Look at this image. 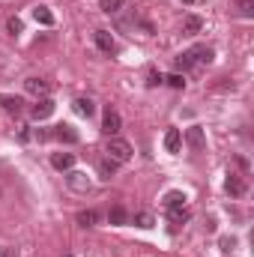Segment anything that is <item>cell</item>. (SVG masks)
<instances>
[{"mask_svg": "<svg viewBox=\"0 0 254 257\" xmlns=\"http://www.w3.org/2000/svg\"><path fill=\"white\" fill-rule=\"evenodd\" d=\"M105 153H108V159H114L117 165H126V162L132 159V144L123 141V138H108Z\"/></svg>", "mask_w": 254, "mask_h": 257, "instance_id": "1", "label": "cell"}, {"mask_svg": "<svg viewBox=\"0 0 254 257\" xmlns=\"http://www.w3.org/2000/svg\"><path fill=\"white\" fill-rule=\"evenodd\" d=\"M120 126H123V120H120V114L108 105L105 108V117H102V135H108V138H117L120 135Z\"/></svg>", "mask_w": 254, "mask_h": 257, "instance_id": "2", "label": "cell"}, {"mask_svg": "<svg viewBox=\"0 0 254 257\" xmlns=\"http://www.w3.org/2000/svg\"><path fill=\"white\" fill-rule=\"evenodd\" d=\"M54 108H57V105H54V99H48V96H45V99H39V102L30 108V117H33L36 123H42V120H48V117L54 114Z\"/></svg>", "mask_w": 254, "mask_h": 257, "instance_id": "3", "label": "cell"}, {"mask_svg": "<svg viewBox=\"0 0 254 257\" xmlns=\"http://www.w3.org/2000/svg\"><path fill=\"white\" fill-rule=\"evenodd\" d=\"M186 141H189L192 153H204V150H207V135H204V129H201V126L186 129Z\"/></svg>", "mask_w": 254, "mask_h": 257, "instance_id": "4", "label": "cell"}, {"mask_svg": "<svg viewBox=\"0 0 254 257\" xmlns=\"http://www.w3.org/2000/svg\"><path fill=\"white\" fill-rule=\"evenodd\" d=\"M66 183H69L72 192H90V186H93L84 171H66Z\"/></svg>", "mask_w": 254, "mask_h": 257, "instance_id": "5", "label": "cell"}, {"mask_svg": "<svg viewBox=\"0 0 254 257\" xmlns=\"http://www.w3.org/2000/svg\"><path fill=\"white\" fill-rule=\"evenodd\" d=\"M225 192H228L231 198H243V195L249 192V186H246V180H243L240 174H228V180H225Z\"/></svg>", "mask_w": 254, "mask_h": 257, "instance_id": "6", "label": "cell"}, {"mask_svg": "<svg viewBox=\"0 0 254 257\" xmlns=\"http://www.w3.org/2000/svg\"><path fill=\"white\" fill-rule=\"evenodd\" d=\"M213 54H216V51H213L210 45H195V48H189V51H186V57L192 60V66H195V63H210V60H213Z\"/></svg>", "mask_w": 254, "mask_h": 257, "instance_id": "7", "label": "cell"}, {"mask_svg": "<svg viewBox=\"0 0 254 257\" xmlns=\"http://www.w3.org/2000/svg\"><path fill=\"white\" fill-rule=\"evenodd\" d=\"M24 87H27V93L39 96V99H45V96L51 93V84H48L45 78H27V81H24Z\"/></svg>", "mask_w": 254, "mask_h": 257, "instance_id": "8", "label": "cell"}, {"mask_svg": "<svg viewBox=\"0 0 254 257\" xmlns=\"http://www.w3.org/2000/svg\"><path fill=\"white\" fill-rule=\"evenodd\" d=\"M96 45H99V51H105V54H114V51H117V42H114V36H111L108 30H96Z\"/></svg>", "mask_w": 254, "mask_h": 257, "instance_id": "9", "label": "cell"}, {"mask_svg": "<svg viewBox=\"0 0 254 257\" xmlns=\"http://www.w3.org/2000/svg\"><path fill=\"white\" fill-rule=\"evenodd\" d=\"M72 165H75V156L72 153H54L51 156V168L54 171H72Z\"/></svg>", "mask_w": 254, "mask_h": 257, "instance_id": "10", "label": "cell"}, {"mask_svg": "<svg viewBox=\"0 0 254 257\" xmlns=\"http://www.w3.org/2000/svg\"><path fill=\"white\" fill-rule=\"evenodd\" d=\"M180 147H183L180 129H168V132H165V150H168V153H180Z\"/></svg>", "mask_w": 254, "mask_h": 257, "instance_id": "11", "label": "cell"}, {"mask_svg": "<svg viewBox=\"0 0 254 257\" xmlns=\"http://www.w3.org/2000/svg\"><path fill=\"white\" fill-rule=\"evenodd\" d=\"M0 105H3L6 114H21L24 111V99H18V96H0Z\"/></svg>", "mask_w": 254, "mask_h": 257, "instance_id": "12", "label": "cell"}, {"mask_svg": "<svg viewBox=\"0 0 254 257\" xmlns=\"http://www.w3.org/2000/svg\"><path fill=\"white\" fill-rule=\"evenodd\" d=\"M54 138H57V141H63V144H78V132H75L72 126H66V123L54 129Z\"/></svg>", "mask_w": 254, "mask_h": 257, "instance_id": "13", "label": "cell"}, {"mask_svg": "<svg viewBox=\"0 0 254 257\" xmlns=\"http://www.w3.org/2000/svg\"><path fill=\"white\" fill-rule=\"evenodd\" d=\"M72 108H75V114H81V117H93V114H96V105H93L90 99H75Z\"/></svg>", "mask_w": 254, "mask_h": 257, "instance_id": "14", "label": "cell"}, {"mask_svg": "<svg viewBox=\"0 0 254 257\" xmlns=\"http://www.w3.org/2000/svg\"><path fill=\"white\" fill-rule=\"evenodd\" d=\"M117 168H120V165H117V162H114V159H102V162H99V168H96V171H99V177H102V180H111V177H114V174H117Z\"/></svg>", "mask_w": 254, "mask_h": 257, "instance_id": "15", "label": "cell"}, {"mask_svg": "<svg viewBox=\"0 0 254 257\" xmlns=\"http://www.w3.org/2000/svg\"><path fill=\"white\" fill-rule=\"evenodd\" d=\"M108 225H129V213L123 210V207H111V213H108Z\"/></svg>", "mask_w": 254, "mask_h": 257, "instance_id": "16", "label": "cell"}, {"mask_svg": "<svg viewBox=\"0 0 254 257\" xmlns=\"http://www.w3.org/2000/svg\"><path fill=\"white\" fill-rule=\"evenodd\" d=\"M33 18H36L42 27H51V24H54V15H51L48 6H36V9H33Z\"/></svg>", "mask_w": 254, "mask_h": 257, "instance_id": "17", "label": "cell"}, {"mask_svg": "<svg viewBox=\"0 0 254 257\" xmlns=\"http://www.w3.org/2000/svg\"><path fill=\"white\" fill-rule=\"evenodd\" d=\"M201 27H204V18H201V15H186V18H183V30H186V33H198Z\"/></svg>", "mask_w": 254, "mask_h": 257, "instance_id": "18", "label": "cell"}, {"mask_svg": "<svg viewBox=\"0 0 254 257\" xmlns=\"http://www.w3.org/2000/svg\"><path fill=\"white\" fill-rule=\"evenodd\" d=\"M96 222H99V213H96V210H81V213H78V225H81V228H93Z\"/></svg>", "mask_w": 254, "mask_h": 257, "instance_id": "19", "label": "cell"}, {"mask_svg": "<svg viewBox=\"0 0 254 257\" xmlns=\"http://www.w3.org/2000/svg\"><path fill=\"white\" fill-rule=\"evenodd\" d=\"M231 3L243 18H254V0H231Z\"/></svg>", "mask_w": 254, "mask_h": 257, "instance_id": "20", "label": "cell"}, {"mask_svg": "<svg viewBox=\"0 0 254 257\" xmlns=\"http://www.w3.org/2000/svg\"><path fill=\"white\" fill-rule=\"evenodd\" d=\"M183 204H186V195H183V192H168V195H165V207H168V210H177V207H183Z\"/></svg>", "mask_w": 254, "mask_h": 257, "instance_id": "21", "label": "cell"}, {"mask_svg": "<svg viewBox=\"0 0 254 257\" xmlns=\"http://www.w3.org/2000/svg\"><path fill=\"white\" fill-rule=\"evenodd\" d=\"M168 219H171L174 225H186V222H189V210H186V207H177V210H168Z\"/></svg>", "mask_w": 254, "mask_h": 257, "instance_id": "22", "label": "cell"}, {"mask_svg": "<svg viewBox=\"0 0 254 257\" xmlns=\"http://www.w3.org/2000/svg\"><path fill=\"white\" fill-rule=\"evenodd\" d=\"M123 3H126V0H99V9L111 15V12H120V9H123Z\"/></svg>", "mask_w": 254, "mask_h": 257, "instance_id": "23", "label": "cell"}, {"mask_svg": "<svg viewBox=\"0 0 254 257\" xmlns=\"http://www.w3.org/2000/svg\"><path fill=\"white\" fill-rule=\"evenodd\" d=\"M135 225H138V228H144V231H150V228L156 225V219H153L150 213H138V216H135Z\"/></svg>", "mask_w": 254, "mask_h": 257, "instance_id": "24", "label": "cell"}, {"mask_svg": "<svg viewBox=\"0 0 254 257\" xmlns=\"http://www.w3.org/2000/svg\"><path fill=\"white\" fill-rule=\"evenodd\" d=\"M165 81H168V84H171V87H174V90H183V87H186V78H183V75H180V72H174V75H168V78H165Z\"/></svg>", "mask_w": 254, "mask_h": 257, "instance_id": "25", "label": "cell"}, {"mask_svg": "<svg viewBox=\"0 0 254 257\" xmlns=\"http://www.w3.org/2000/svg\"><path fill=\"white\" fill-rule=\"evenodd\" d=\"M162 81H165V78H162L156 69H147V87H159Z\"/></svg>", "mask_w": 254, "mask_h": 257, "instance_id": "26", "label": "cell"}, {"mask_svg": "<svg viewBox=\"0 0 254 257\" xmlns=\"http://www.w3.org/2000/svg\"><path fill=\"white\" fill-rule=\"evenodd\" d=\"M6 27H9V33H21V18H9Z\"/></svg>", "mask_w": 254, "mask_h": 257, "instance_id": "27", "label": "cell"}, {"mask_svg": "<svg viewBox=\"0 0 254 257\" xmlns=\"http://www.w3.org/2000/svg\"><path fill=\"white\" fill-rule=\"evenodd\" d=\"M234 246H237V243H234V240H228V237H225V240H222V249H225V252H231V249H234Z\"/></svg>", "mask_w": 254, "mask_h": 257, "instance_id": "28", "label": "cell"}, {"mask_svg": "<svg viewBox=\"0 0 254 257\" xmlns=\"http://www.w3.org/2000/svg\"><path fill=\"white\" fill-rule=\"evenodd\" d=\"M0 257H15V252H12V249H3V252H0Z\"/></svg>", "mask_w": 254, "mask_h": 257, "instance_id": "29", "label": "cell"}, {"mask_svg": "<svg viewBox=\"0 0 254 257\" xmlns=\"http://www.w3.org/2000/svg\"><path fill=\"white\" fill-rule=\"evenodd\" d=\"M183 3H195V0H183Z\"/></svg>", "mask_w": 254, "mask_h": 257, "instance_id": "30", "label": "cell"}, {"mask_svg": "<svg viewBox=\"0 0 254 257\" xmlns=\"http://www.w3.org/2000/svg\"><path fill=\"white\" fill-rule=\"evenodd\" d=\"M63 257H72V255H63Z\"/></svg>", "mask_w": 254, "mask_h": 257, "instance_id": "31", "label": "cell"}]
</instances>
